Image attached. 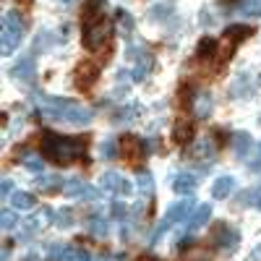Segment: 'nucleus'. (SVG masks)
I'll return each instance as SVG.
<instances>
[{"mask_svg":"<svg viewBox=\"0 0 261 261\" xmlns=\"http://www.w3.org/2000/svg\"><path fill=\"white\" fill-rule=\"evenodd\" d=\"M11 73H13V79H18V81H29V79H34V58H32V55L18 58V60L13 63Z\"/></svg>","mask_w":261,"mask_h":261,"instance_id":"obj_12","label":"nucleus"},{"mask_svg":"<svg viewBox=\"0 0 261 261\" xmlns=\"http://www.w3.org/2000/svg\"><path fill=\"white\" fill-rule=\"evenodd\" d=\"M0 225H3L6 232H11L13 227H18V217L13 214V209H3V214H0Z\"/></svg>","mask_w":261,"mask_h":261,"instance_id":"obj_29","label":"nucleus"},{"mask_svg":"<svg viewBox=\"0 0 261 261\" xmlns=\"http://www.w3.org/2000/svg\"><path fill=\"white\" fill-rule=\"evenodd\" d=\"M21 165H24L29 172H42V160L37 154H27L24 160H21Z\"/></svg>","mask_w":261,"mask_h":261,"instance_id":"obj_30","label":"nucleus"},{"mask_svg":"<svg viewBox=\"0 0 261 261\" xmlns=\"http://www.w3.org/2000/svg\"><path fill=\"white\" fill-rule=\"evenodd\" d=\"M24 261H39V253H34V251H32V253H27V258H24Z\"/></svg>","mask_w":261,"mask_h":261,"instance_id":"obj_37","label":"nucleus"},{"mask_svg":"<svg viewBox=\"0 0 261 261\" xmlns=\"http://www.w3.org/2000/svg\"><path fill=\"white\" fill-rule=\"evenodd\" d=\"M258 167H261V144H258V157L251 162V170H258Z\"/></svg>","mask_w":261,"mask_h":261,"instance_id":"obj_35","label":"nucleus"},{"mask_svg":"<svg viewBox=\"0 0 261 261\" xmlns=\"http://www.w3.org/2000/svg\"><path fill=\"white\" fill-rule=\"evenodd\" d=\"M76 86L79 89H84V92H89L92 86H94V81L99 79V65L97 63H92V60H81L79 65H76Z\"/></svg>","mask_w":261,"mask_h":261,"instance_id":"obj_9","label":"nucleus"},{"mask_svg":"<svg viewBox=\"0 0 261 261\" xmlns=\"http://www.w3.org/2000/svg\"><path fill=\"white\" fill-rule=\"evenodd\" d=\"M212 243L220 251H225V253H232L238 248V243H241V232H238L232 225H227V222H220V225H214V230H212Z\"/></svg>","mask_w":261,"mask_h":261,"instance_id":"obj_6","label":"nucleus"},{"mask_svg":"<svg viewBox=\"0 0 261 261\" xmlns=\"http://www.w3.org/2000/svg\"><path fill=\"white\" fill-rule=\"evenodd\" d=\"M76 261H92V256L86 253V251H79V258H76Z\"/></svg>","mask_w":261,"mask_h":261,"instance_id":"obj_36","label":"nucleus"},{"mask_svg":"<svg viewBox=\"0 0 261 261\" xmlns=\"http://www.w3.org/2000/svg\"><path fill=\"white\" fill-rule=\"evenodd\" d=\"M63 193H65V196H71V199H84V201H94L97 196H99V191H97L94 186L84 183L81 178L68 180V183L63 186Z\"/></svg>","mask_w":261,"mask_h":261,"instance_id":"obj_10","label":"nucleus"},{"mask_svg":"<svg viewBox=\"0 0 261 261\" xmlns=\"http://www.w3.org/2000/svg\"><path fill=\"white\" fill-rule=\"evenodd\" d=\"M47 253L53 261H76L79 258V251L73 246H65V243H53L47 248Z\"/></svg>","mask_w":261,"mask_h":261,"instance_id":"obj_17","label":"nucleus"},{"mask_svg":"<svg viewBox=\"0 0 261 261\" xmlns=\"http://www.w3.org/2000/svg\"><path fill=\"white\" fill-rule=\"evenodd\" d=\"M34 204H37V199L29 191H13L11 193V206L16 212H29V209H34Z\"/></svg>","mask_w":261,"mask_h":261,"instance_id":"obj_16","label":"nucleus"},{"mask_svg":"<svg viewBox=\"0 0 261 261\" xmlns=\"http://www.w3.org/2000/svg\"><path fill=\"white\" fill-rule=\"evenodd\" d=\"M73 222H76V214H73V209L63 206V209H58V212H55V225H58L60 230H68V227H73Z\"/></svg>","mask_w":261,"mask_h":261,"instance_id":"obj_22","label":"nucleus"},{"mask_svg":"<svg viewBox=\"0 0 261 261\" xmlns=\"http://www.w3.org/2000/svg\"><path fill=\"white\" fill-rule=\"evenodd\" d=\"M125 212H128V209H125V204H120V201H115V204H113V214H115V217H125Z\"/></svg>","mask_w":261,"mask_h":261,"instance_id":"obj_33","label":"nucleus"},{"mask_svg":"<svg viewBox=\"0 0 261 261\" xmlns=\"http://www.w3.org/2000/svg\"><path fill=\"white\" fill-rule=\"evenodd\" d=\"M11 191H13V183L6 178V180H3V196H11Z\"/></svg>","mask_w":261,"mask_h":261,"instance_id":"obj_34","label":"nucleus"},{"mask_svg":"<svg viewBox=\"0 0 261 261\" xmlns=\"http://www.w3.org/2000/svg\"><path fill=\"white\" fill-rule=\"evenodd\" d=\"M89 232L94 238H107V232H110V225H107L102 217H92L89 220Z\"/></svg>","mask_w":261,"mask_h":261,"instance_id":"obj_24","label":"nucleus"},{"mask_svg":"<svg viewBox=\"0 0 261 261\" xmlns=\"http://www.w3.org/2000/svg\"><path fill=\"white\" fill-rule=\"evenodd\" d=\"M232 94L235 97H248L251 94V81L246 76H238L235 84H232Z\"/></svg>","mask_w":261,"mask_h":261,"instance_id":"obj_26","label":"nucleus"},{"mask_svg":"<svg viewBox=\"0 0 261 261\" xmlns=\"http://www.w3.org/2000/svg\"><path fill=\"white\" fill-rule=\"evenodd\" d=\"M196 186H199V180H196V175H191V172H180V175L172 180V191L178 196H191L196 191Z\"/></svg>","mask_w":261,"mask_h":261,"instance_id":"obj_15","label":"nucleus"},{"mask_svg":"<svg viewBox=\"0 0 261 261\" xmlns=\"http://www.w3.org/2000/svg\"><path fill=\"white\" fill-rule=\"evenodd\" d=\"M253 261H261V246L253 248Z\"/></svg>","mask_w":261,"mask_h":261,"instance_id":"obj_38","label":"nucleus"},{"mask_svg":"<svg viewBox=\"0 0 261 261\" xmlns=\"http://www.w3.org/2000/svg\"><path fill=\"white\" fill-rule=\"evenodd\" d=\"M81 149H84V144L79 139H71V136L45 134V139H42V151L55 165H71L81 154Z\"/></svg>","mask_w":261,"mask_h":261,"instance_id":"obj_2","label":"nucleus"},{"mask_svg":"<svg viewBox=\"0 0 261 261\" xmlns=\"http://www.w3.org/2000/svg\"><path fill=\"white\" fill-rule=\"evenodd\" d=\"M193 110H196V115H199V118H206V115L212 113V94H206V92L196 94V99H193Z\"/></svg>","mask_w":261,"mask_h":261,"instance_id":"obj_21","label":"nucleus"},{"mask_svg":"<svg viewBox=\"0 0 261 261\" xmlns=\"http://www.w3.org/2000/svg\"><path fill=\"white\" fill-rule=\"evenodd\" d=\"M24 34H27L24 16H21L18 11H8L3 16V34H0V42H3V55H11L18 47V42L24 39Z\"/></svg>","mask_w":261,"mask_h":261,"instance_id":"obj_3","label":"nucleus"},{"mask_svg":"<svg viewBox=\"0 0 261 261\" xmlns=\"http://www.w3.org/2000/svg\"><path fill=\"white\" fill-rule=\"evenodd\" d=\"M99 188L102 191H110V193H118V196H130L134 193V183H130L128 178H123L120 172H102L99 178Z\"/></svg>","mask_w":261,"mask_h":261,"instance_id":"obj_7","label":"nucleus"},{"mask_svg":"<svg viewBox=\"0 0 261 261\" xmlns=\"http://www.w3.org/2000/svg\"><path fill=\"white\" fill-rule=\"evenodd\" d=\"M241 13H243V16H248V18H256V16H261V0H243Z\"/></svg>","mask_w":261,"mask_h":261,"instance_id":"obj_28","label":"nucleus"},{"mask_svg":"<svg viewBox=\"0 0 261 261\" xmlns=\"http://www.w3.org/2000/svg\"><path fill=\"white\" fill-rule=\"evenodd\" d=\"M42 113L50 120H60V123H68V125H89L94 120V113L89 107H81L73 99H60V97L47 99V107Z\"/></svg>","mask_w":261,"mask_h":261,"instance_id":"obj_1","label":"nucleus"},{"mask_svg":"<svg viewBox=\"0 0 261 261\" xmlns=\"http://www.w3.org/2000/svg\"><path fill=\"white\" fill-rule=\"evenodd\" d=\"M196 206H193V199L191 196H183L180 201H175V204H170L167 206V212H165V217H162V222L157 225V230L151 232V243H157L160 238L172 227V225H178V222H183L186 217H191V212H193Z\"/></svg>","mask_w":261,"mask_h":261,"instance_id":"obj_4","label":"nucleus"},{"mask_svg":"<svg viewBox=\"0 0 261 261\" xmlns=\"http://www.w3.org/2000/svg\"><path fill=\"white\" fill-rule=\"evenodd\" d=\"M118 149H120V144H118L115 139H105V141L99 144V157L110 162V160L118 157Z\"/></svg>","mask_w":261,"mask_h":261,"instance_id":"obj_23","label":"nucleus"},{"mask_svg":"<svg viewBox=\"0 0 261 261\" xmlns=\"http://www.w3.org/2000/svg\"><path fill=\"white\" fill-rule=\"evenodd\" d=\"M256 206H258V209H261V196H258V201H256Z\"/></svg>","mask_w":261,"mask_h":261,"instance_id":"obj_40","label":"nucleus"},{"mask_svg":"<svg viewBox=\"0 0 261 261\" xmlns=\"http://www.w3.org/2000/svg\"><path fill=\"white\" fill-rule=\"evenodd\" d=\"M232 146H235V154L241 157V160H246V157L251 154L253 141H251V136L246 134V130H238V134L232 136Z\"/></svg>","mask_w":261,"mask_h":261,"instance_id":"obj_18","label":"nucleus"},{"mask_svg":"<svg viewBox=\"0 0 261 261\" xmlns=\"http://www.w3.org/2000/svg\"><path fill=\"white\" fill-rule=\"evenodd\" d=\"M170 13H172V6H170V3H160V6H154V8L149 11L151 18H167Z\"/></svg>","mask_w":261,"mask_h":261,"instance_id":"obj_31","label":"nucleus"},{"mask_svg":"<svg viewBox=\"0 0 261 261\" xmlns=\"http://www.w3.org/2000/svg\"><path fill=\"white\" fill-rule=\"evenodd\" d=\"M235 178L232 175H220V178H217L214 183H212V196H214V199H227V196H232V191H235Z\"/></svg>","mask_w":261,"mask_h":261,"instance_id":"obj_13","label":"nucleus"},{"mask_svg":"<svg viewBox=\"0 0 261 261\" xmlns=\"http://www.w3.org/2000/svg\"><path fill=\"white\" fill-rule=\"evenodd\" d=\"M212 220V204H199L193 212H191V217H188V232H196V230H201L206 222Z\"/></svg>","mask_w":261,"mask_h":261,"instance_id":"obj_11","label":"nucleus"},{"mask_svg":"<svg viewBox=\"0 0 261 261\" xmlns=\"http://www.w3.org/2000/svg\"><path fill=\"white\" fill-rule=\"evenodd\" d=\"M99 261H110V258H107V256H105V258H99Z\"/></svg>","mask_w":261,"mask_h":261,"instance_id":"obj_41","label":"nucleus"},{"mask_svg":"<svg viewBox=\"0 0 261 261\" xmlns=\"http://www.w3.org/2000/svg\"><path fill=\"white\" fill-rule=\"evenodd\" d=\"M139 191L144 193V196H151V193H154V178H151V172H141V175H139Z\"/></svg>","mask_w":261,"mask_h":261,"instance_id":"obj_27","label":"nucleus"},{"mask_svg":"<svg viewBox=\"0 0 261 261\" xmlns=\"http://www.w3.org/2000/svg\"><path fill=\"white\" fill-rule=\"evenodd\" d=\"M151 63H154V60H151L149 53H141V55H139V63H136V68H134V79H136V81H144V79L149 76Z\"/></svg>","mask_w":261,"mask_h":261,"instance_id":"obj_20","label":"nucleus"},{"mask_svg":"<svg viewBox=\"0 0 261 261\" xmlns=\"http://www.w3.org/2000/svg\"><path fill=\"white\" fill-rule=\"evenodd\" d=\"M253 34V27H243V24H235V27H227V32H225V39H230V42H235V45H241L243 39H248Z\"/></svg>","mask_w":261,"mask_h":261,"instance_id":"obj_19","label":"nucleus"},{"mask_svg":"<svg viewBox=\"0 0 261 261\" xmlns=\"http://www.w3.org/2000/svg\"><path fill=\"white\" fill-rule=\"evenodd\" d=\"M110 37H113V27H110V21H94V24L89 27H84V45L89 47V50H102L105 45H110Z\"/></svg>","mask_w":261,"mask_h":261,"instance_id":"obj_5","label":"nucleus"},{"mask_svg":"<svg viewBox=\"0 0 261 261\" xmlns=\"http://www.w3.org/2000/svg\"><path fill=\"white\" fill-rule=\"evenodd\" d=\"M193 154H196V157H212V141H206V139H204L199 146H196Z\"/></svg>","mask_w":261,"mask_h":261,"instance_id":"obj_32","label":"nucleus"},{"mask_svg":"<svg viewBox=\"0 0 261 261\" xmlns=\"http://www.w3.org/2000/svg\"><path fill=\"white\" fill-rule=\"evenodd\" d=\"M191 139H193V123L186 120V118H178V120H175V128H172V141L180 144V146H186Z\"/></svg>","mask_w":261,"mask_h":261,"instance_id":"obj_14","label":"nucleus"},{"mask_svg":"<svg viewBox=\"0 0 261 261\" xmlns=\"http://www.w3.org/2000/svg\"><path fill=\"white\" fill-rule=\"evenodd\" d=\"M115 24H118V29H120L123 34L134 32V18H130L128 11H118V13H115Z\"/></svg>","mask_w":261,"mask_h":261,"instance_id":"obj_25","label":"nucleus"},{"mask_svg":"<svg viewBox=\"0 0 261 261\" xmlns=\"http://www.w3.org/2000/svg\"><path fill=\"white\" fill-rule=\"evenodd\" d=\"M60 3H65V6H68V3H73V0H60Z\"/></svg>","mask_w":261,"mask_h":261,"instance_id":"obj_39","label":"nucleus"},{"mask_svg":"<svg viewBox=\"0 0 261 261\" xmlns=\"http://www.w3.org/2000/svg\"><path fill=\"white\" fill-rule=\"evenodd\" d=\"M120 151H123V160H125L130 167H139L141 160H144V144H141V139L134 136V134H125V136L120 139Z\"/></svg>","mask_w":261,"mask_h":261,"instance_id":"obj_8","label":"nucleus"}]
</instances>
